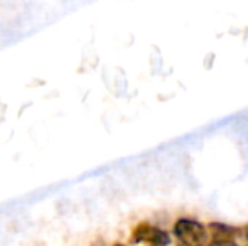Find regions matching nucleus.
Wrapping results in <instances>:
<instances>
[{
    "instance_id": "7ed1b4c3",
    "label": "nucleus",
    "mask_w": 248,
    "mask_h": 246,
    "mask_svg": "<svg viewBox=\"0 0 248 246\" xmlns=\"http://www.w3.org/2000/svg\"><path fill=\"white\" fill-rule=\"evenodd\" d=\"M208 231L211 240H235V236L238 234V230L233 226L223 223H209Z\"/></svg>"
},
{
    "instance_id": "423d86ee",
    "label": "nucleus",
    "mask_w": 248,
    "mask_h": 246,
    "mask_svg": "<svg viewBox=\"0 0 248 246\" xmlns=\"http://www.w3.org/2000/svg\"><path fill=\"white\" fill-rule=\"evenodd\" d=\"M177 246H189V245H184V243H181V245H177Z\"/></svg>"
},
{
    "instance_id": "f257e3e1",
    "label": "nucleus",
    "mask_w": 248,
    "mask_h": 246,
    "mask_svg": "<svg viewBox=\"0 0 248 246\" xmlns=\"http://www.w3.org/2000/svg\"><path fill=\"white\" fill-rule=\"evenodd\" d=\"M174 234L177 240L189 246H206L208 245L209 231L202 223L191 217H181L174 223Z\"/></svg>"
},
{
    "instance_id": "f03ea898",
    "label": "nucleus",
    "mask_w": 248,
    "mask_h": 246,
    "mask_svg": "<svg viewBox=\"0 0 248 246\" xmlns=\"http://www.w3.org/2000/svg\"><path fill=\"white\" fill-rule=\"evenodd\" d=\"M134 243H147L150 246H167L170 243V236L164 230L157 226H152L149 223H140L135 226L132 233Z\"/></svg>"
},
{
    "instance_id": "39448f33",
    "label": "nucleus",
    "mask_w": 248,
    "mask_h": 246,
    "mask_svg": "<svg viewBox=\"0 0 248 246\" xmlns=\"http://www.w3.org/2000/svg\"><path fill=\"white\" fill-rule=\"evenodd\" d=\"M245 236H247V240H248V228H247V231H245Z\"/></svg>"
},
{
    "instance_id": "0eeeda50",
    "label": "nucleus",
    "mask_w": 248,
    "mask_h": 246,
    "mask_svg": "<svg viewBox=\"0 0 248 246\" xmlns=\"http://www.w3.org/2000/svg\"><path fill=\"white\" fill-rule=\"evenodd\" d=\"M115 246H124V245H115Z\"/></svg>"
},
{
    "instance_id": "20e7f679",
    "label": "nucleus",
    "mask_w": 248,
    "mask_h": 246,
    "mask_svg": "<svg viewBox=\"0 0 248 246\" xmlns=\"http://www.w3.org/2000/svg\"><path fill=\"white\" fill-rule=\"evenodd\" d=\"M206 246H238L235 240H211Z\"/></svg>"
}]
</instances>
